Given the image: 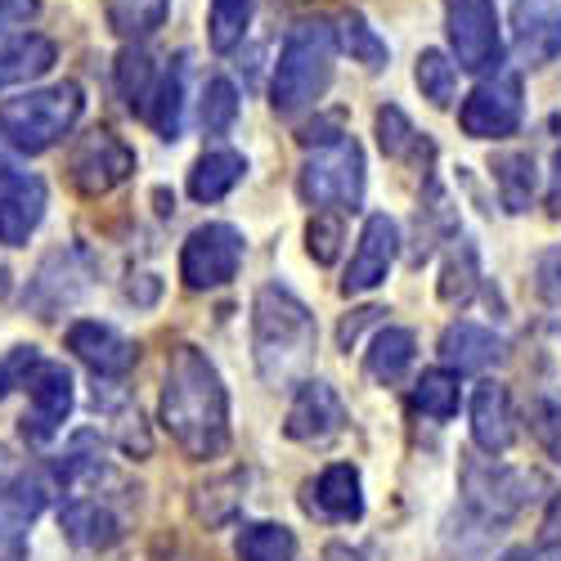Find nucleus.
<instances>
[{"label":"nucleus","instance_id":"obj_1","mask_svg":"<svg viewBox=\"0 0 561 561\" xmlns=\"http://www.w3.org/2000/svg\"><path fill=\"white\" fill-rule=\"evenodd\" d=\"M162 427L190 458H220L229 449V391L198 346H175L162 382Z\"/></svg>","mask_w":561,"mask_h":561},{"label":"nucleus","instance_id":"obj_2","mask_svg":"<svg viewBox=\"0 0 561 561\" xmlns=\"http://www.w3.org/2000/svg\"><path fill=\"white\" fill-rule=\"evenodd\" d=\"M319 351V329L310 306L284 284H265L252 306V355L261 382L274 391H293L310 378Z\"/></svg>","mask_w":561,"mask_h":561},{"label":"nucleus","instance_id":"obj_3","mask_svg":"<svg viewBox=\"0 0 561 561\" xmlns=\"http://www.w3.org/2000/svg\"><path fill=\"white\" fill-rule=\"evenodd\" d=\"M333 59H337L333 23H323V19L293 23L284 36V50H278V64H274V81H270L274 113L297 117L314 108L333 85Z\"/></svg>","mask_w":561,"mask_h":561},{"label":"nucleus","instance_id":"obj_4","mask_svg":"<svg viewBox=\"0 0 561 561\" xmlns=\"http://www.w3.org/2000/svg\"><path fill=\"white\" fill-rule=\"evenodd\" d=\"M81 113H85V95H81L77 81L27 90V95L0 104V139L32 158V153L55 149L64 135H72Z\"/></svg>","mask_w":561,"mask_h":561},{"label":"nucleus","instance_id":"obj_5","mask_svg":"<svg viewBox=\"0 0 561 561\" xmlns=\"http://www.w3.org/2000/svg\"><path fill=\"white\" fill-rule=\"evenodd\" d=\"M297 194L314 211H359L364 203V149L342 130L301 162Z\"/></svg>","mask_w":561,"mask_h":561},{"label":"nucleus","instance_id":"obj_6","mask_svg":"<svg viewBox=\"0 0 561 561\" xmlns=\"http://www.w3.org/2000/svg\"><path fill=\"white\" fill-rule=\"evenodd\" d=\"M539 485V477L522 472V467H507L499 458H472L462 467V499L472 507V517L485 526H503L530 503V490Z\"/></svg>","mask_w":561,"mask_h":561},{"label":"nucleus","instance_id":"obj_7","mask_svg":"<svg viewBox=\"0 0 561 561\" xmlns=\"http://www.w3.org/2000/svg\"><path fill=\"white\" fill-rule=\"evenodd\" d=\"M445 32L449 50L462 72H499L503 64V36H499V14L494 0H445Z\"/></svg>","mask_w":561,"mask_h":561},{"label":"nucleus","instance_id":"obj_8","mask_svg":"<svg viewBox=\"0 0 561 561\" xmlns=\"http://www.w3.org/2000/svg\"><path fill=\"white\" fill-rule=\"evenodd\" d=\"M243 233L225 225V220H207L198 225L190 239H184L180 248V278H184V288H194V293H207V288H225L233 274H239L243 265Z\"/></svg>","mask_w":561,"mask_h":561},{"label":"nucleus","instance_id":"obj_9","mask_svg":"<svg viewBox=\"0 0 561 561\" xmlns=\"http://www.w3.org/2000/svg\"><path fill=\"white\" fill-rule=\"evenodd\" d=\"M458 126L472 139H507L522 126V81L512 72H485L458 108Z\"/></svg>","mask_w":561,"mask_h":561},{"label":"nucleus","instance_id":"obj_10","mask_svg":"<svg viewBox=\"0 0 561 561\" xmlns=\"http://www.w3.org/2000/svg\"><path fill=\"white\" fill-rule=\"evenodd\" d=\"M130 171H135V149L126 145L122 135H113V130L81 135L72 145V153H68V175H72V184L85 198L113 194L117 184L130 180Z\"/></svg>","mask_w":561,"mask_h":561},{"label":"nucleus","instance_id":"obj_11","mask_svg":"<svg viewBox=\"0 0 561 561\" xmlns=\"http://www.w3.org/2000/svg\"><path fill=\"white\" fill-rule=\"evenodd\" d=\"M27 417H23V436L45 445V440H55L59 427L68 423V413H72V373L64 364H50V359H41L32 373H27Z\"/></svg>","mask_w":561,"mask_h":561},{"label":"nucleus","instance_id":"obj_12","mask_svg":"<svg viewBox=\"0 0 561 561\" xmlns=\"http://www.w3.org/2000/svg\"><path fill=\"white\" fill-rule=\"evenodd\" d=\"M50 207V190L32 171L0 167V248H23Z\"/></svg>","mask_w":561,"mask_h":561},{"label":"nucleus","instance_id":"obj_13","mask_svg":"<svg viewBox=\"0 0 561 561\" xmlns=\"http://www.w3.org/2000/svg\"><path fill=\"white\" fill-rule=\"evenodd\" d=\"M284 432L297 445H329V440H337L346 432V404H342V396L329 382H319V378L297 382V396H293Z\"/></svg>","mask_w":561,"mask_h":561},{"label":"nucleus","instance_id":"obj_14","mask_svg":"<svg viewBox=\"0 0 561 561\" xmlns=\"http://www.w3.org/2000/svg\"><path fill=\"white\" fill-rule=\"evenodd\" d=\"M396 252H400V229L391 216H368L364 220V233H359V248L346 265V278H342V293L346 297H359V293H373L391 274L396 265Z\"/></svg>","mask_w":561,"mask_h":561},{"label":"nucleus","instance_id":"obj_15","mask_svg":"<svg viewBox=\"0 0 561 561\" xmlns=\"http://www.w3.org/2000/svg\"><path fill=\"white\" fill-rule=\"evenodd\" d=\"M68 351L95 368V378H122V373L135 368L139 351L135 342H126L113 323H100V319H81L68 329Z\"/></svg>","mask_w":561,"mask_h":561},{"label":"nucleus","instance_id":"obj_16","mask_svg":"<svg viewBox=\"0 0 561 561\" xmlns=\"http://www.w3.org/2000/svg\"><path fill=\"white\" fill-rule=\"evenodd\" d=\"M472 440L490 458L517 445V409H512V391L503 382H481L472 391Z\"/></svg>","mask_w":561,"mask_h":561},{"label":"nucleus","instance_id":"obj_17","mask_svg":"<svg viewBox=\"0 0 561 561\" xmlns=\"http://www.w3.org/2000/svg\"><path fill=\"white\" fill-rule=\"evenodd\" d=\"M512 45L530 68L561 59V14L548 0H517L512 5Z\"/></svg>","mask_w":561,"mask_h":561},{"label":"nucleus","instance_id":"obj_18","mask_svg":"<svg viewBox=\"0 0 561 561\" xmlns=\"http://www.w3.org/2000/svg\"><path fill=\"white\" fill-rule=\"evenodd\" d=\"M503 359H507V342L494 329H485V323L458 319L440 333V364L454 373H485V368H499Z\"/></svg>","mask_w":561,"mask_h":561},{"label":"nucleus","instance_id":"obj_19","mask_svg":"<svg viewBox=\"0 0 561 561\" xmlns=\"http://www.w3.org/2000/svg\"><path fill=\"white\" fill-rule=\"evenodd\" d=\"M306 512L329 522H359L364 517V485L351 462H333L323 467L319 481L306 485Z\"/></svg>","mask_w":561,"mask_h":561},{"label":"nucleus","instance_id":"obj_20","mask_svg":"<svg viewBox=\"0 0 561 561\" xmlns=\"http://www.w3.org/2000/svg\"><path fill=\"white\" fill-rule=\"evenodd\" d=\"M59 59V45L41 32H14L0 36V90L27 85L36 77H45Z\"/></svg>","mask_w":561,"mask_h":561},{"label":"nucleus","instance_id":"obj_21","mask_svg":"<svg viewBox=\"0 0 561 561\" xmlns=\"http://www.w3.org/2000/svg\"><path fill=\"white\" fill-rule=\"evenodd\" d=\"M81 288H85V274L77 270L72 252H55L27 284V301H32L36 319H55L64 306H72L81 297Z\"/></svg>","mask_w":561,"mask_h":561},{"label":"nucleus","instance_id":"obj_22","mask_svg":"<svg viewBox=\"0 0 561 561\" xmlns=\"http://www.w3.org/2000/svg\"><path fill=\"white\" fill-rule=\"evenodd\" d=\"M59 526H64V535H68L77 548H85V552H104V548H113V543L122 539V522L113 517V507L100 503V499H85V494H72V499L64 503Z\"/></svg>","mask_w":561,"mask_h":561},{"label":"nucleus","instance_id":"obj_23","mask_svg":"<svg viewBox=\"0 0 561 561\" xmlns=\"http://www.w3.org/2000/svg\"><path fill=\"white\" fill-rule=\"evenodd\" d=\"M184 77H190V55H175L171 68L153 81L145 117L153 122V130L162 139H180V130H184Z\"/></svg>","mask_w":561,"mask_h":561},{"label":"nucleus","instance_id":"obj_24","mask_svg":"<svg viewBox=\"0 0 561 561\" xmlns=\"http://www.w3.org/2000/svg\"><path fill=\"white\" fill-rule=\"evenodd\" d=\"M243 175H248V158L243 153H233V149H207L190 167V198L194 203H220Z\"/></svg>","mask_w":561,"mask_h":561},{"label":"nucleus","instance_id":"obj_25","mask_svg":"<svg viewBox=\"0 0 561 561\" xmlns=\"http://www.w3.org/2000/svg\"><path fill=\"white\" fill-rule=\"evenodd\" d=\"M413 355H417V337L409 333V329H378V337L368 342V355H364V373L373 382H382V387H391V382H400L404 373H409V364H413Z\"/></svg>","mask_w":561,"mask_h":561},{"label":"nucleus","instance_id":"obj_26","mask_svg":"<svg viewBox=\"0 0 561 561\" xmlns=\"http://www.w3.org/2000/svg\"><path fill=\"white\" fill-rule=\"evenodd\" d=\"M494 184H499V203L512 211V216H522L535 207L539 198V167L530 153H499L494 158Z\"/></svg>","mask_w":561,"mask_h":561},{"label":"nucleus","instance_id":"obj_27","mask_svg":"<svg viewBox=\"0 0 561 561\" xmlns=\"http://www.w3.org/2000/svg\"><path fill=\"white\" fill-rule=\"evenodd\" d=\"M171 14V0H104V19L126 45H145Z\"/></svg>","mask_w":561,"mask_h":561},{"label":"nucleus","instance_id":"obj_28","mask_svg":"<svg viewBox=\"0 0 561 561\" xmlns=\"http://www.w3.org/2000/svg\"><path fill=\"white\" fill-rule=\"evenodd\" d=\"M55 485L45 472H14L5 485H0V517L5 526H27L41 517V507L50 503Z\"/></svg>","mask_w":561,"mask_h":561},{"label":"nucleus","instance_id":"obj_29","mask_svg":"<svg viewBox=\"0 0 561 561\" xmlns=\"http://www.w3.org/2000/svg\"><path fill=\"white\" fill-rule=\"evenodd\" d=\"M413 413L432 417V423H449L462 404V387H458V373L454 368H427L423 378L413 382V396H409Z\"/></svg>","mask_w":561,"mask_h":561},{"label":"nucleus","instance_id":"obj_30","mask_svg":"<svg viewBox=\"0 0 561 561\" xmlns=\"http://www.w3.org/2000/svg\"><path fill=\"white\" fill-rule=\"evenodd\" d=\"M113 77H117V95L126 100V108L145 117L149 95H153V81H158V68H153V59L145 55V45H126V50L117 55Z\"/></svg>","mask_w":561,"mask_h":561},{"label":"nucleus","instance_id":"obj_31","mask_svg":"<svg viewBox=\"0 0 561 561\" xmlns=\"http://www.w3.org/2000/svg\"><path fill=\"white\" fill-rule=\"evenodd\" d=\"M477 284H481V265H477V248H472V239H449V256H445V265H440V301H449V306H462L467 297L477 293Z\"/></svg>","mask_w":561,"mask_h":561},{"label":"nucleus","instance_id":"obj_32","mask_svg":"<svg viewBox=\"0 0 561 561\" xmlns=\"http://www.w3.org/2000/svg\"><path fill=\"white\" fill-rule=\"evenodd\" d=\"M333 36L342 41V50L355 59V64H364L368 72H382L387 68V59H391V50H387V41L368 27V19L359 14V10H346L342 19H337V27H333Z\"/></svg>","mask_w":561,"mask_h":561},{"label":"nucleus","instance_id":"obj_33","mask_svg":"<svg viewBox=\"0 0 561 561\" xmlns=\"http://www.w3.org/2000/svg\"><path fill=\"white\" fill-rule=\"evenodd\" d=\"M256 14V0H211V14H207V41L216 55L239 50L248 27Z\"/></svg>","mask_w":561,"mask_h":561},{"label":"nucleus","instance_id":"obj_34","mask_svg":"<svg viewBox=\"0 0 561 561\" xmlns=\"http://www.w3.org/2000/svg\"><path fill=\"white\" fill-rule=\"evenodd\" d=\"M243 490H248V477L243 472H225V477L198 485V499H194L198 522H207V526L233 522V517H239V507H243Z\"/></svg>","mask_w":561,"mask_h":561},{"label":"nucleus","instance_id":"obj_35","mask_svg":"<svg viewBox=\"0 0 561 561\" xmlns=\"http://www.w3.org/2000/svg\"><path fill=\"white\" fill-rule=\"evenodd\" d=\"M297 535L274 522H252L239 530V561H293Z\"/></svg>","mask_w":561,"mask_h":561},{"label":"nucleus","instance_id":"obj_36","mask_svg":"<svg viewBox=\"0 0 561 561\" xmlns=\"http://www.w3.org/2000/svg\"><path fill=\"white\" fill-rule=\"evenodd\" d=\"M413 81L423 90V100H432L436 108H449L458 95V64L445 50H423L413 64Z\"/></svg>","mask_w":561,"mask_h":561},{"label":"nucleus","instance_id":"obj_37","mask_svg":"<svg viewBox=\"0 0 561 561\" xmlns=\"http://www.w3.org/2000/svg\"><path fill=\"white\" fill-rule=\"evenodd\" d=\"M203 130L207 135H229L233 122H239V90H233L229 77H211L203 90Z\"/></svg>","mask_w":561,"mask_h":561},{"label":"nucleus","instance_id":"obj_38","mask_svg":"<svg viewBox=\"0 0 561 561\" xmlns=\"http://www.w3.org/2000/svg\"><path fill=\"white\" fill-rule=\"evenodd\" d=\"M530 436L539 440V449H543L548 458L561 462V396L539 391V396L530 400Z\"/></svg>","mask_w":561,"mask_h":561},{"label":"nucleus","instance_id":"obj_39","mask_svg":"<svg viewBox=\"0 0 561 561\" xmlns=\"http://www.w3.org/2000/svg\"><path fill=\"white\" fill-rule=\"evenodd\" d=\"M378 145H382V153L387 158H404L413 145H417V130H413V122L396 108V104H387V108H378Z\"/></svg>","mask_w":561,"mask_h":561},{"label":"nucleus","instance_id":"obj_40","mask_svg":"<svg viewBox=\"0 0 561 561\" xmlns=\"http://www.w3.org/2000/svg\"><path fill=\"white\" fill-rule=\"evenodd\" d=\"M306 239H310V256L319 265H333L337 252H342V239H346V229H342V216H329V211H314L310 229H306Z\"/></svg>","mask_w":561,"mask_h":561},{"label":"nucleus","instance_id":"obj_41","mask_svg":"<svg viewBox=\"0 0 561 561\" xmlns=\"http://www.w3.org/2000/svg\"><path fill=\"white\" fill-rule=\"evenodd\" d=\"M535 297L543 306L561 310V243H552L535 256Z\"/></svg>","mask_w":561,"mask_h":561},{"label":"nucleus","instance_id":"obj_42","mask_svg":"<svg viewBox=\"0 0 561 561\" xmlns=\"http://www.w3.org/2000/svg\"><path fill=\"white\" fill-rule=\"evenodd\" d=\"M36 364H41V351L36 346H14L5 359H0V400H5L10 391H19Z\"/></svg>","mask_w":561,"mask_h":561},{"label":"nucleus","instance_id":"obj_43","mask_svg":"<svg viewBox=\"0 0 561 561\" xmlns=\"http://www.w3.org/2000/svg\"><path fill=\"white\" fill-rule=\"evenodd\" d=\"M535 561H561V494L548 503L543 512V526H539V548Z\"/></svg>","mask_w":561,"mask_h":561},{"label":"nucleus","instance_id":"obj_44","mask_svg":"<svg viewBox=\"0 0 561 561\" xmlns=\"http://www.w3.org/2000/svg\"><path fill=\"white\" fill-rule=\"evenodd\" d=\"M41 14V0H0V32L27 27Z\"/></svg>","mask_w":561,"mask_h":561},{"label":"nucleus","instance_id":"obj_45","mask_svg":"<svg viewBox=\"0 0 561 561\" xmlns=\"http://www.w3.org/2000/svg\"><path fill=\"white\" fill-rule=\"evenodd\" d=\"M378 314H382L378 306H368V310H355V319H346V323H342V333H337L342 351H351V346H355V337H359V329H364V323H373Z\"/></svg>","mask_w":561,"mask_h":561},{"label":"nucleus","instance_id":"obj_46","mask_svg":"<svg viewBox=\"0 0 561 561\" xmlns=\"http://www.w3.org/2000/svg\"><path fill=\"white\" fill-rule=\"evenodd\" d=\"M548 207H552V216H561V149H557V158H552V180H548Z\"/></svg>","mask_w":561,"mask_h":561},{"label":"nucleus","instance_id":"obj_47","mask_svg":"<svg viewBox=\"0 0 561 561\" xmlns=\"http://www.w3.org/2000/svg\"><path fill=\"white\" fill-rule=\"evenodd\" d=\"M323 561H364L355 548H346V543H333L329 552H323Z\"/></svg>","mask_w":561,"mask_h":561},{"label":"nucleus","instance_id":"obj_48","mask_svg":"<svg viewBox=\"0 0 561 561\" xmlns=\"http://www.w3.org/2000/svg\"><path fill=\"white\" fill-rule=\"evenodd\" d=\"M14 477V462H10V449H0V485Z\"/></svg>","mask_w":561,"mask_h":561},{"label":"nucleus","instance_id":"obj_49","mask_svg":"<svg viewBox=\"0 0 561 561\" xmlns=\"http://www.w3.org/2000/svg\"><path fill=\"white\" fill-rule=\"evenodd\" d=\"M499 561H535V557H530V548H507Z\"/></svg>","mask_w":561,"mask_h":561},{"label":"nucleus","instance_id":"obj_50","mask_svg":"<svg viewBox=\"0 0 561 561\" xmlns=\"http://www.w3.org/2000/svg\"><path fill=\"white\" fill-rule=\"evenodd\" d=\"M5 543H14V535H0V548H5Z\"/></svg>","mask_w":561,"mask_h":561}]
</instances>
